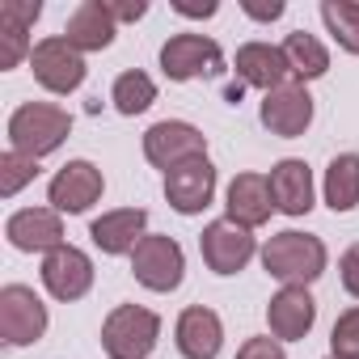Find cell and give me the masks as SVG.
<instances>
[{
  "label": "cell",
  "mask_w": 359,
  "mask_h": 359,
  "mask_svg": "<svg viewBox=\"0 0 359 359\" xmlns=\"http://www.w3.org/2000/svg\"><path fill=\"white\" fill-rule=\"evenodd\" d=\"M325 241L313 237V233H296V229H283L275 237H266L262 245V271L271 279H279L283 287H309L325 275Z\"/></svg>",
  "instance_id": "6da1fadb"
},
{
  "label": "cell",
  "mask_w": 359,
  "mask_h": 359,
  "mask_svg": "<svg viewBox=\"0 0 359 359\" xmlns=\"http://www.w3.org/2000/svg\"><path fill=\"white\" fill-rule=\"evenodd\" d=\"M72 135V114L55 102H22L9 114V148L22 156H51Z\"/></svg>",
  "instance_id": "7a4b0ae2"
},
{
  "label": "cell",
  "mask_w": 359,
  "mask_h": 359,
  "mask_svg": "<svg viewBox=\"0 0 359 359\" xmlns=\"http://www.w3.org/2000/svg\"><path fill=\"white\" fill-rule=\"evenodd\" d=\"M161 338V317L144 304H114L102 321L106 359H148Z\"/></svg>",
  "instance_id": "3957f363"
},
{
  "label": "cell",
  "mask_w": 359,
  "mask_h": 359,
  "mask_svg": "<svg viewBox=\"0 0 359 359\" xmlns=\"http://www.w3.org/2000/svg\"><path fill=\"white\" fill-rule=\"evenodd\" d=\"M131 275L148 292H177L187 279V254L169 233H148L131 254Z\"/></svg>",
  "instance_id": "277c9868"
},
{
  "label": "cell",
  "mask_w": 359,
  "mask_h": 359,
  "mask_svg": "<svg viewBox=\"0 0 359 359\" xmlns=\"http://www.w3.org/2000/svg\"><path fill=\"white\" fill-rule=\"evenodd\" d=\"M30 72H34V81H39L47 93H55V97L76 93V89L85 85V76H89L85 55H81L64 34H51V39H39V43H34V51H30Z\"/></svg>",
  "instance_id": "5b68a950"
},
{
  "label": "cell",
  "mask_w": 359,
  "mask_h": 359,
  "mask_svg": "<svg viewBox=\"0 0 359 359\" xmlns=\"http://www.w3.org/2000/svg\"><path fill=\"white\" fill-rule=\"evenodd\" d=\"M47 325H51V317L34 287H26V283L0 287V342L5 346H34L47 334Z\"/></svg>",
  "instance_id": "8992f818"
},
{
  "label": "cell",
  "mask_w": 359,
  "mask_h": 359,
  "mask_svg": "<svg viewBox=\"0 0 359 359\" xmlns=\"http://www.w3.org/2000/svg\"><path fill=\"white\" fill-rule=\"evenodd\" d=\"M144 156L152 169H177V165H187V161H199L208 156V135L187 123V118H161L144 131Z\"/></svg>",
  "instance_id": "52a82bcc"
},
{
  "label": "cell",
  "mask_w": 359,
  "mask_h": 359,
  "mask_svg": "<svg viewBox=\"0 0 359 359\" xmlns=\"http://www.w3.org/2000/svg\"><path fill=\"white\" fill-rule=\"evenodd\" d=\"M220 68H224V51L208 34H173L161 47V72L177 85L199 76H220Z\"/></svg>",
  "instance_id": "ba28073f"
},
{
  "label": "cell",
  "mask_w": 359,
  "mask_h": 359,
  "mask_svg": "<svg viewBox=\"0 0 359 359\" xmlns=\"http://www.w3.org/2000/svg\"><path fill=\"white\" fill-rule=\"evenodd\" d=\"M258 118L271 135L279 140H300L309 127H313V93L309 85L300 81H287L271 93H262V106H258Z\"/></svg>",
  "instance_id": "9c48e42d"
},
{
  "label": "cell",
  "mask_w": 359,
  "mask_h": 359,
  "mask_svg": "<svg viewBox=\"0 0 359 359\" xmlns=\"http://www.w3.org/2000/svg\"><path fill=\"white\" fill-rule=\"evenodd\" d=\"M199 254H203L208 271H216V275H241L250 266V258L258 254V241H254L250 229H241V224H233L224 216V220H212L199 233Z\"/></svg>",
  "instance_id": "30bf717a"
},
{
  "label": "cell",
  "mask_w": 359,
  "mask_h": 359,
  "mask_svg": "<svg viewBox=\"0 0 359 359\" xmlns=\"http://www.w3.org/2000/svg\"><path fill=\"white\" fill-rule=\"evenodd\" d=\"M106 191V177L93 161H68L51 182H47V203L60 216H85Z\"/></svg>",
  "instance_id": "8fae6325"
},
{
  "label": "cell",
  "mask_w": 359,
  "mask_h": 359,
  "mask_svg": "<svg viewBox=\"0 0 359 359\" xmlns=\"http://www.w3.org/2000/svg\"><path fill=\"white\" fill-rule=\"evenodd\" d=\"M165 199L177 216H199L203 208H212L216 199V165L208 156L187 161L165 173Z\"/></svg>",
  "instance_id": "7c38bea8"
},
{
  "label": "cell",
  "mask_w": 359,
  "mask_h": 359,
  "mask_svg": "<svg viewBox=\"0 0 359 359\" xmlns=\"http://www.w3.org/2000/svg\"><path fill=\"white\" fill-rule=\"evenodd\" d=\"M43 287L55 296V300H64V304H72V300H85L89 296V287H93V258L85 254V250H76V245H60V250H51L47 258H43Z\"/></svg>",
  "instance_id": "4fadbf2b"
},
{
  "label": "cell",
  "mask_w": 359,
  "mask_h": 359,
  "mask_svg": "<svg viewBox=\"0 0 359 359\" xmlns=\"http://www.w3.org/2000/svg\"><path fill=\"white\" fill-rule=\"evenodd\" d=\"M5 237H9V245L13 250H22V254H51V250H60V245H68L64 241V216L55 212V208H22V212H13L9 220H5Z\"/></svg>",
  "instance_id": "5bb4252c"
},
{
  "label": "cell",
  "mask_w": 359,
  "mask_h": 359,
  "mask_svg": "<svg viewBox=\"0 0 359 359\" xmlns=\"http://www.w3.org/2000/svg\"><path fill=\"white\" fill-rule=\"evenodd\" d=\"M173 342L182 351V359H216L224 346V321L208 304H191L177 313L173 321Z\"/></svg>",
  "instance_id": "9a60e30c"
},
{
  "label": "cell",
  "mask_w": 359,
  "mask_h": 359,
  "mask_svg": "<svg viewBox=\"0 0 359 359\" xmlns=\"http://www.w3.org/2000/svg\"><path fill=\"white\" fill-rule=\"evenodd\" d=\"M275 212V199H271V177L266 173H237L229 191H224V216L241 229H262Z\"/></svg>",
  "instance_id": "2e32d148"
},
{
  "label": "cell",
  "mask_w": 359,
  "mask_h": 359,
  "mask_svg": "<svg viewBox=\"0 0 359 359\" xmlns=\"http://www.w3.org/2000/svg\"><path fill=\"white\" fill-rule=\"evenodd\" d=\"M39 18H43L39 0H0V72L30 60V51H34L30 30Z\"/></svg>",
  "instance_id": "e0dca14e"
},
{
  "label": "cell",
  "mask_w": 359,
  "mask_h": 359,
  "mask_svg": "<svg viewBox=\"0 0 359 359\" xmlns=\"http://www.w3.org/2000/svg\"><path fill=\"white\" fill-rule=\"evenodd\" d=\"M89 237H93V245H97L106 258L135 254V245L148 237V212H144V208H114V212H102V216L89 224Z\"/></svg>",
  "instance_id": "ac0fdd59"
},
{
  "label": "cell",
  "mask_w": 359,
  "mask_h": 359,
  "mask_svg": "<svg viewBox=\"0 0 359 359\" xmlns=\"http://www.w3.org/2000/svg\"><path fill=\"white\" fill-rule=\"evenodd\" d=\"M313 321H317V300L309 287H279L266 304V325H271V338L279 342L309 338Z\"/></svg>",
  "instance_id": "d6986e66"
},
{
  "label": "cell",
  "mask_w": 359,
  "mask_h": 359,
  "mask_svg": "<svg viewBox=\"0 0 359 359\" xmlns=\"http://www.w3.org/2000/svg\"><path fill=\"white\" fill-rule=\"evenodd\" d=\"M233 68H237V81L241 85H254L262 93H271V89H279V85L292 81L287 55L275 43H241L237 55H233Z\"/></svg>",
  "instance_id": "ffe728a7"
},
{
  "label": "cell",
  "mask_w": 359,
  "mask_h": 359,
  "mask_svg": "<svg viewBox=\"0 0 359 359\" xmlns=\"http://www.w3.org/2000/svg\"><path fill=\"white\" fill-rule=\"evenodd\" d=\"M271 199H275V212L283 216H309L313 212V169L309 161L300 156H283L271 165Z\"/></svg>",
  "instance_id": "44dd1931"
},
{
  "label": "cell",
  "mask_w": 359,
  "mask_h": 359,
  "mask_svg": "<svg viewBox=\"0 0 359 359\" xmlns=\"http://www.w3.org/2000/svg\"><path fill=\"white\" fill-rule=\"evenodd\" d=\"M118 34V22L110 18L106 0H81V5L72 9L68 26H64V39L85 55V51H106Z\"/></svg>",
  "instance_id": "7402d4cb"
},
{
  "label": "cell",
  "mask_w": 359,
  "mask_h": 359,
  "mask_svg": "<svg viewBox=\"0 0 359 359\" xmlns=\"http://www.w3.org/2000/svg\"><path fill=\"white\" fill-rule=\"evenodd\" d=\"M321 195H325V208H330L334 216L359 208V152H338V156L325 165Z\"/></svg>",
  "instance_id": "603a6c76"
},
{
  "label": "cell",
  "mask_w": 359,
  "mask_h": 359,
  "mask_svg": "<svg viewBox=\"0 0 359 359\" xmlns=\"http://www.w3.org/2000/svg\"><path fill=\"white\" fill-rule=\"evenodd\" d=\"M279 47H283V55H287L292 81L309 85V81H321V76L330 72V51L321 47L317 34H309V30H292Z\"/></svg>",
  "instance_id": "cb8c5ba5"
},
{
  "label": "cell",
  "mask_w": 359,
  "mask_h": 359,
  "mask_svg": "<svg viewBox=\"0 0 359 359\" xmlns=\"http://www.w3.org/2000/svg\"><path fill=\"white\" fill-rule=\"evenodd\" d=\"M110 102H114L118 114L135 118V114H144L156 102V81L148 72H140V68H127V72H118V81L110 89Z\"/></svg>",
  "instance_id": "d4e9b609"
},
{
  "label": "cell",
  "mask_w": 359,
  "mask_h": 359,
  "mask_svg": "<svg viewBox=\"0 0 359 359\" xmlns=\"http://www.w3.org/2000/svg\"><path fill=\"white\" fill-rule=\"evenodd\" d=\"M321 22L346 55H359V0H321Z\"/></svg>",
  "instance_id": "484cf974"
},
{
  "label": "cell",
  "mask_w": 359,
  "mask_h": 359,
  "mask_svg": "<svg viewBox=\"0 0 359 359\" xmlns=\"http://www.w3.org/2000/svg\"><path fill=\"white\" fill-rule=\"evenodd\" d=\"M34 177H39V161L34 156H22L13 148L0 156V195H5V199L22 195V187H30Z\"/></svg>",
  "instance_id": "4316f807"
},
{
  "label": "cell",
  "mask_w": 359,
  "mask_h": 359,
  "mask_svg": "<svg viewBox=\"0 0 359 359\" xmlns=\"http://www.w3.org/2000/svg\"><path fill=\"white\" fill-rule=\"evenodd\" d=\"M330 355L338 359H359V304L338 313L334 330H330Z\"/></svg>",
  "instance_id": "83f0119b"
},
{
  "label": "cell",
  "mask_w": 359,
  "mask_h": 359,
  "mask_svg": "<svg viewBox=\"0 0 359 359\" xmlns=\"http://www.w3.org/2000/svg\"><path fill=\"white\" fill-rule=\"evenodd\" d=\"M237 359H287V351L279 338H245Z\"/></svg>",
  "instance_id": "f1b7e54d"
},
{
  "label": "cell",
  "mask_w": 359,
  "mask_h": 359,
  "mask_svg": "<svg viewBox=\"0 0 359 359\" xmlns=\"http://www.w3.org/2000/svg\"><path fill=\"white\" fill-rule=\"evenodd\" d=\"M338 275H342L346 296H355V300H359V241H355V245H346V254L338 258Z\"/></svg>",
  "instance_id": "f546056e"
},
{
  "label": "cell",
  "mask_w": 359,
  "mask_h": 359,
  "mask_svg": "<svg viewBox=\"0 0 359 359\" xmlns=\"http://www.w3.org/2000/svg\"><path fill=\"white\" fill-rule=\"evenodd\" d=\"M241 13L254 18V22H279V18L287 13V5H283V0H271V5H258V0H241Z\"/></svg>",
  "instance_id": "4dcf8cb0"
},
{
  "label": "cell",
  "mask_w": 359,
  "mask_h": 359,
  "mask_svg": "<svg viewBox=\"0 0 359 359\" xmlns=\"http://www.w3.org/2000/svg\"><path fill=\"white\" fill-rule=\"evenodd\" d=\"M106 9H110V18L123 26V22H140L144 13H148V5L144 0H106Z\"/></svg>",
  "instance_id": "1f68e13d"
},
{
  "label": "cell",
  "mask_w": 359,
  "mask_h": 359,
  "mask_svg": "<svg viewBox=\"0 0 359 359\" xmlns=\"http://www.w3.org/2000/svg\"><path fill=\"white\" fill-rule=\"evenodd\" d=\"M173 13H177V18H216L220 5H216V0H203V5H191V0H173Z\"/></svg>",
  "instance_id": "d6a6232c"
},
{
  "label": "cell",
  "mask_w": 359,
  "mask_h": 359,
  "mask_svg": "<svg viewBox=\"0 0 359 359\" xmlns=\"http://www.w3.org/2000/svg\"><path fill=\"white\" fill-rule=\"evenodd\" d=\"M325 359H338V355H325Z\"/></svg>",
  "instance_id": "836d02e7"
}]
</instances>
